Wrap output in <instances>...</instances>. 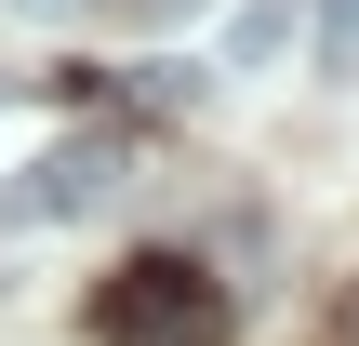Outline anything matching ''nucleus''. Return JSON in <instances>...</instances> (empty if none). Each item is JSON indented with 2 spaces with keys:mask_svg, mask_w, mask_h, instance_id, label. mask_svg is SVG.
I'll return each instance as SVG.
<instances>
[{
  "mask_svg": "<svg viewBox=\"0 0 359 346\" xmlns=\"http://www.w3.org/2000/svg\"><path fill=\"white\" fill-rule=\"evenodd\" d=\"M306 13H320V27H333V40H346V27H359V0H306Z\"/></svg>",
  "mask_w": 359,
  "mask_h": 346,
  "instance_id": "nucleus-5",
  "label": "nucleus"
},
{
  "mask_svg": "<svg viewBox=\"0 0 359 346\" xmlns=\"http://www.w3.org/2000/svg\"><path fill=\"white\" fill-rule=\"evenodd\" d=\"M93 333L107 346H226V293H213L187 253H133V267L93 293Z\"/></svg>",
  "mask_w": 359,
  "mask_h": 346,
  "instance_id": "nucleus-1",
  "label": "nucleus"
},
{
  "mask_svg": "<svg viewBox=\"0 0 359 346\" xmlns=\"http://www.w3.org/2000/svg\"><path fill=\"white\" fill-rule=\"evenodd\" d=\"M133 187V133H67V147H40L27 173H13V213L27 227H80V213H107Z\"/></svg>",
  "mask_w": 359,
  "mask_h": 346,
  "instance_id": "nucleus-2",
  "label": "nucleus"
},
{
  "mask_svg": "<svg viewBox=\"0 0 359 346\" xmlns=\"http://www.w3.org/2000/svg\"><path fill=\"white\" fill-rule=\"evenodd\" d=\"M293 40H306V0H240L226 13V67H280Z\"/></svg>",
  "mask_w": 359,
  "mask_h": 346,
  "instance_id": "nucleus-3",
  "label": "nucleus"
},
{
  "mask_svg": "<svg viewBox=\"0 0 359 346\" xmlns=\"http://www.w3.org/2000/svg\"><path fill=\"white\" fill-rule=\"evenodd\" d=\"M333 346H359V293H346V307H333Z\"/></svg>",
  "mask_w": 359,
  "mask_h": 346,
  "instance_id": "nucleus-6",
  "label": "nucleus"
},
{
  "mask_svg": "<svg viewBox=\"0 0 359 346\" xmlns=\"http://www.w3.org/2000/svg\"><path fill=\"white\" fill-rule=\"evenodd\" d=\"M120 13H133V27H173V13H187V0H120Z\"/></svg>",
  "mask_w": 359,
  "mask_h": 346,
  "instance_id": "nucleus-4",
  "label": "nucleus"
}]
</instances>
